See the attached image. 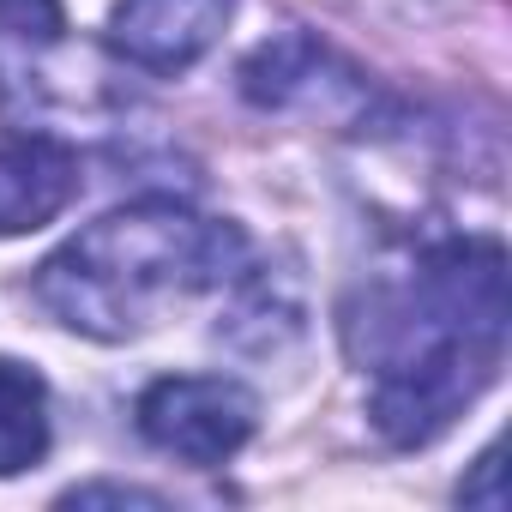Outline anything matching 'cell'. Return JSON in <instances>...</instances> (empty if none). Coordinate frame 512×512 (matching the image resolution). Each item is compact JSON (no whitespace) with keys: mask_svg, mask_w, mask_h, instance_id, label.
I'll return each mask as SVG.
<instances>
[{"mask_svg":"<svg viewBox=\"0 0 512 512\" xmlns=\"http://www.w3.org/2000/svg\"><path fill=\"white\" fill-rule=\"evenodd\" d=\"M49 440V380L19 356H0V476L37 470L49 458Z\"/></svg>","mask_w":512,"mask_h":512,"instance_id":"obj_7","label":"cell"},{"mask_svg":"<svg viewBox=\"0 0 512 512\" xmlns=\"http://www.w3.org/2000/svg\"><path fill=\"white\" fill-rule=\"evenodd\" d=\"M133 422L157 452H169L193 470H217L253 440L260 398L229 374H163L139 392Z\"/></svg>","mask_w":512,"mask_h":512,"instance_id":"obj_3","label":"cell"},{"mask_svg":"<svg viewBox=\"0 0 512 512\" xmlns=\"http://www.w3.org/2000/svg\"><path fill=\"white\" fill-rule=\"evenodd\" d=\"M247 272V235L181 199H133L67 235L31 272L37 308L97 344L151 332L169 308L223 290Z\"/></svg>","mask_w":512,"mask_h":512,"instance_id":"obj_2","label":"cell"},{"mask_svg":"<svg viewBox=\"0 0 512 512\" xmlns=\"http://www.w3.org/2000/svg\"><path fill=\"white\" fill-rule=\"evenodd\" d=\"M494 476H500V452L488 446V452L476 458V476L458 482V500H464V506H488V512H500V488H494Z\"/></svg>","mask_w":512,"mask_h":512,"instance_id":"obj_10","label":"cell"},{"mask_svg":"<svg viewBox=\"0 0 512 512\" xmlns=\"http://www.w3.org/2000/svg\"><path fill=\"white\" fill-rule=\"evenodd\" d=\"M79 199V151L55 133H0V235H31Z\"/></svg>","mask_w":512,"mask_h":512,"instance_id":"obj_5","label":"cell"},{"mask_svg":"<svg viewBox=\"0 0 512 512\" xmlns=\"http://www.w3.org/2000/svg\"><path fill=\"white\" fill-rule=\"evenodd\" d=\"M61 31H67L61 0H0V37L49 49V43H61Z\"/></svg>","mask_w":512,"mask_h":512,"instance_id":"obj_8","label":"cell"},{"mask_svg":"<svg viewBox=\"0 0 512 512\" xmlns=\"http://www.w3.org/2000/svg\"><path fill=\"white\" fill-rule=\"evenodd\" d=\"M61 506H151V512H163L169 500L157 488H139V482H79L61 494Z\"/></svg>","mask_w":512,"mask_h":512,"instance_id":"obj_9","label":"cell"},{"mask_svg":"<svg viewBox=\"0 0 512 512\" xmlns=\"http://www.w3.org/2000/svg\"><path fill=\"white\" fill-rule=\"evenodd\" d=\"M506 247L440 235L344 308V350L368 374V422L392 446L440 440L506 362Z\"/></svg>","mask_w":512,"mask_h":512,"instance_id":"obj_1","label":"cell"},{"mask_svg":"<svg viewBox=\"0 0 512 512\" xmlns=\"http://www.w3.org/2000/svg\"><path fill=\"white\" fill-rule=\"evenodd\" d=\"M235 79L253 109H314V103H326L332 85H356V73L308 31H284V37L260 43L241 61Z\"/></svg>","mask_w":512,"mask_h":512,"instance_id":"obj_6","label":"cell"},{"mask_svg":"<svg viewBox=\"0 0 512 512\" xmlns=\"http://www.w3.org/2000/svg\"><path fill=\"white\" fill-rule=\"evenodd\" d=\"M235 19V0H115L109 7V49L157 79L199 67Z\"/></svg>","mask_w":512,"mask_h":512,"instance_id":"obj_4","label":"cell"}]
</instances>
